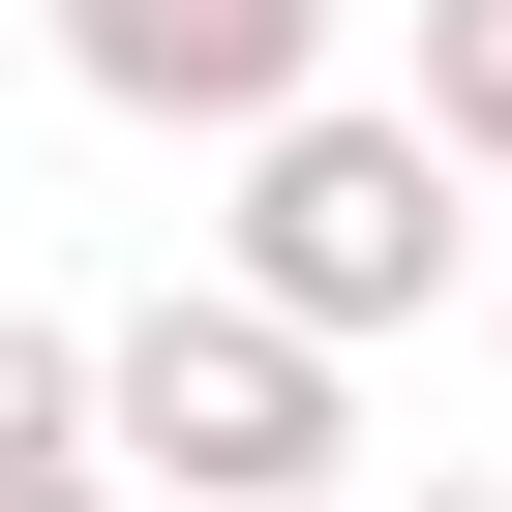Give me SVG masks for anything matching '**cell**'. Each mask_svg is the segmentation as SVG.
I'll use <instances>...</instances> for the list:
<instances>
[{"instance_id": "3", "label": "cell", "mask_w": 512, "mask_h": 512, "mask_svg": "<svg viewBox=\"0 0 512 512\" xmlns=\"http://www.w3.org/2000/svg\"><path fill=\"white\" fill-rule=\"evenodd\" d=\"M31 31H61V91L151 121V151H241V121L332 91V0H31Z\"/></svg>"}, {"instance_id": "1", "label": "cell", "mask_w": 512, "mask_h": 512, "mask_svg": "<svg viewBox=\"0 0 512 512\" xmlns=\"http://www.w3.org/2000/svg\"><path fill=\"white\" fill-rule=\"evenodd\" d=\"M91 452H121V512H151V482H181V512H332L362 362L211 272V302H121V332H91Z\"/></svg>"}, {"instance_id": "6", "label": "cell", "mask_w": 512, "mask_h": 512, "mask_svg": "<svg viewBox=\"0 0 512 512\" xmlns=\"http://www.w3.org/2000/svg\"><path fill=\"white\" fill-rule=\"evenodd\" d=\"M0 512H121V452H0Z\"/></svg>"}, {"instance_id": "2", "label": "cell", "mask_w": 512, "mask_h": 512, "mask_svg": "<svg viewBox=\"0 0 512 512\" xmlns=\"http://www.w3.org/2000/svg\"><path fill=\"white\" fill-rule=\"evenodd\" d=\"M211 272L241 302H272V332H422L452 272H482V241H452V151L392 121V91H302V121H241V211H211Z\"/></svg>"}, {"instance_id": "7", "label": "cell", "mask_w": 512, "mask_h": 512, "mask_svg": "<svg viewBox=\"0 0 512 512\" xmlns=\"http://www.w3.org/2000/svg\"><path fill=\"white\" fill-rule=\"evenodd\" d=\"M422 512H512V482H422Z\"/></svg>"}, {"instance_id": "4", "label": "cell", "mask_w": 512, "mask_h": 512, "mask_svg": "<svg viewBox=\"0 0 512 512\" xmlns=\"http://www.w3.org/2000/svg\"><path fill=\"white\" fill-rule=\"evenodd\" d=\"M452 181H512V0H422V91H392Z\"/></svg>"}, {"instance_id": "5", "label": "cell", "mask_w": 512, "mask_h": 512, "mask_svg": "<svg viewBox=\"0 0 512 512\" xmlns=\"http://www.w3.org/2000/svg\"><path fill=\"white\" fill-rule=\"evenodd\" d=\"M0 452H91V332L61 302H0Z\"/></svg>"}]
</instances>
